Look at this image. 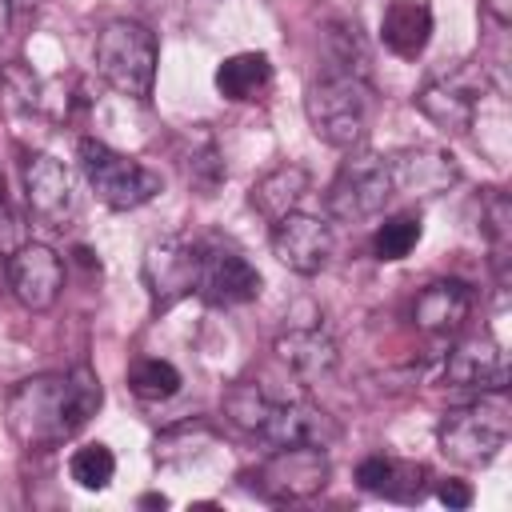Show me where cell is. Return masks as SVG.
Masks as SVG:
<instances>
[{
    "label": "cell",
    "mask_w": 512,
    "mask_h": 512,
    "mask_svg": "<svg viewBox=\"0 0 512 512\" xmlns=\"http://www.w3.org/2000/svg\"><path fill=\"white\" fill-rule=\"evenodd\" d=\"M304 192H308V172H304L300 164H280V168H272L268 176H260V180L252 184L248 204H252L268 224H276L280 216L296 212V204L304 200Z\"/></svg>",
    "instance_id": "21"
},
{
    "label": "cell",
    "mask_w": 512,
    "mask_h": 512,
    "mask_svg": "<svg viewBox=\"0 0 512 512\" xmlns=\"http://www.w3.org/2000/svg\"><path fill=\"white\" fill-rule=\"evenodd\" d=\"M484 236L492 244V260L500 264V276H504V260H508V236H512V204L504 192H492L488 196V208H484Z\"/></svg>",
    "instance_id": "27"
},
{
    "label": "cell",
    "mask_w": 512,
    "mask_h": 512,
    "mask_svg": "<svg viewBox=\"0 0 512 512\" xmlns=\"http://www.w3.org/2000/svg\"><path fill=\"white\" fill-rule=\"evenodd\" d=\"M472 312V288L464 280H432L416 304H412V320L420 332L428 336H452L464 328Z\"/></svg>",
    "instance_id": "17"
},
{
    "label": "cell",
    "mask_w": 512,
    "mask_h": 512,
    "mask_svg": "<svg viewBox=\"0 0 512 512\" xmlns=\"http://www.w3.org/2000/svg\"><path fill=\"white\" fill-rule=\"evenodd\" d=\"M476 96H480V80L472 72H452V76H436L416 92V108L448 136H460L472 128L476 120Z\"/></svg>",
    "instance_id": "13"
},
{
    "label": "cell",
    "mask_w": 512,
    "mask_h": 512,
    "mask_svg": "<svg viewBox=\"0 0 512 512\" xmlns=\"http://www.w3.org/2000/svg\"><path fill=\"white\" fill-rule=\"evenodd\" d=\"M388 168H392V188L408 196H440L460 180L456 160L440 148H404L388 156Z\"/></svg>",
    "instance_id": "16"
},
{
    "label": "cell",
    "mask_w": 512,
    "mask_h": 512,
    "mask_svg": "<svg viewBox=\"0 0 512 512\" xmlns=\"http://www.w3.org/2000/svg\"><path fill=\"white\" fill-rule=\"evenodd\" d=\"M424 236L420 212H396L372 232V256L376 260H404Z\"/></svg>",
    "instance_id": "24"
},
{
    "label": "cell",
    "mask_w": 512,
    "mask_h": 512,
    "mask_svg": "<svg viewBox=\"0 0 512 512\" xmlns=\"http://www.w3.org/2000/svg\"><path fill=\"white\" fill-rule=\"evenodd\" d=\"M100 400V380L88 368L28 376L8 396V432L24 448H56L96 416Z\"/></svg>",
    "instance_id": "1"
},
{
    "label": "cell",
    "mask_w": 512,
    "mask_h": 512,
    "mask_svg": "<svg viewBox=\"0 0 512 512\" xmlns=\"http://www.w3.org/2000/svg\"><path fill=\"white\" fill-rule=\"evenodd\" d=\"M304 112L312 132L332 148H360L372 124V84L360 72L328 68L308 84Z\"/></svg>",
    "instance_id": "3"
},
{
    "label": "cell",
    "mask_w": 512,
    "mask_h": 512,
    "mask_svg": "<svg viewBox=\"0 0 512 512\" xmlns=\"http://www.w3.org/2000/svg\"><path fill=\"white\" fill-rule=\"evenodd\" d=\"M272 80V60L264 52H236L216 68V88L228 100H256Z\"/></svg>",
    "instance_id": "22"
},
{
    "label": "cell",
    "mask_w": 512,
    "mask_h": 512,
    "mask_svg": "<svg viewBox=\"0 0 512 512\" xmlns=\"http://www.w3.org/2000/svg\"><path fill=\"white\" fill-rule=\"evenodd\" d=\"M24 192H28V208L44 220V224H56L64 228V220L76 212V184H72V172L48 156V152H36L24 160Z\"/></svg>",
    "instance_id": "15"
},
{
    "label": "cell",
    "mask_w": 512,
    "mask_h": 512,
    "mask_svg": "<svg viewBox=\"0 0 512 512\" xmlns=\"http://www.w3.org/2000/svg\"><path fill=\"white\" fill-rule=\"evenodd\" d=\"M128 388L140 400H168L180 392V372L160 356H144L128 368Z\"/></svg>",
    "instance_id": "25"
},
{
    "label": "cell",
    "mask_w": 512,
    "mask_h": 512,
    "mask_svg": "<svg viewBox=\"0 0 512 512\" xmlns=\"http://www.w3.org/2000/svg\"><path fill=\"white\" fill-rule=\"evenodd\" d=\"M40 0H12V8H36Z\"/></svg>",
    "instance_id": "33"
},
{
    "label": "cell",
    "mask_w": 512,
    "mask_h": 512,
    "mask_svg": "<svg viewBox=\"0 0 512 512\" xmlns=\"http://www.w3.org/2000/svg\"><path fill=\"white\" fill-rule=\"evenodd\" d=\"M140 280L148 288L152 312H168L172 304H180L184 296L196 292V280H200V244H192L188 236H160V240H152L144 248Z\"/></svg>",
    "instance_id": "8"
},
{
    "label": "cell",
    "mask_w": 512,
    "mask_h": 512,
    "mask_svg": "<svg viewBox=\"0 0 512 512\" xmlns=\"http://www.w3.org/2000/svg\"><path fill=\"white\" fill-rule=\"evenodd\" d=\"M76 156H80V172H84L88 188L96 192V200L108 204V208H116V212L140 208V204H148L160 192V176L152 168H144L140 160L116 152L104 140L84 136Z\"/></svg>",
    "instance_id": "6"
},
{
    "label": "cell",
    "mask_w": 512,
    "mask_h": 512,
    "mask_svg": "<svg viewBox=\"0 0 512 512\" xmlns=\"http://www.w3.org/2000/svg\"><path fill=\"white\" fill-rule=\"evenodd\" d=\"M436 496H440V504H448V508H468V504H472V488H468L464 480H440Z\"/></svg>",
    "instance_id": "29"
},
{
    "label": "cell",
    "mask_w": 512,
    "mask_h": 512,
    "mask_svg": "<svg viewBox=\"0 0 512 512\" xmlns=\"http://www.w3.org/2000/svg\"><path fill=\"white\" fill-rule=\"evenodd\" d=\"M96 72L128 100H148L156 84V36L140 20H108L96 36Z\"/></svg>",
    "instance_id": "5"
},
{
    "label": "cell",
    "mask_w": 512,
    "mask_h": 512,
    "mask_svg": "<svg viewBox=\"0 0 512 512\" xmlns=\"http://www.w3.org/2000/svg\"><path fill=\"white\" fill-rule=\"evenodd\" d=\"M508 432H512V416H508L504 396L484 392L480 400L444 412L436 440H440V452L448 460H456L464 468H480V464H492L500 456V448L508 444Z\"/></svg>",
    "instance_id": "4"
},
{
    "label": "cell",
    "mask_w": 512,
    "mask_h": 512,
    "mask_svg": "<svg viewBox=\"0 0 512 512\" xmlns=\"http://www.w3.org/2000/svg\"><path fill=\"white\" fill-rule=\"evenodd\" d=\"M176 156H180V168H184L188 184H196L200 196H212V192L220 188V180H224V160H220V148H216V140H212L208 132L196 128V132L184 140V148H180Z\"/></svg>",
    "instance_id": "23"
},
{
    "label": "cell",
    "mask_w": 512,
    "mask_h": 512,
    "mask_svg": "<svg viewBox=\"0 0 512 512\" xmlns=\"http://www.w3.org/2000/svg\"><path fill=\"white\" fill-rule=\"evenodd\" d=\"M328 456L320 444H284L272 448V456L248 472L252 488L268 500H308L328 484Z\"/></svg>",
    "instance_id": "9"
},
{
    "label": "cell",
    "mask_w": 512,
    "mask_h": 512,
    "mask_svg": "<svg viewBox=\"0 0 512 512\" xmlns=\"http://www.w3.org/2000/svg\"><path fill=\"white\" fill-rule=\"evenodd\" d=\"M60 288H64V264L48 244L32 240L8 256V292L28 312H48L56 304Z\"/></svg>",
    "instance_id": "11"
},
{
    "label": "cell",
    "mask_w": 512,
    "mask_h": 512,
    "mask_svg": "<svg viewBox=\"0 0 512 512\" xmlns=\"http://www.w3.org/2000/svg\"><path fill=\"white\" fill-rule=\"evenodd\" d=\"M332 228L320 216L308 212H288L272 224V252L284 268L300 272V276H316L324 272V264L332 260Z\"/></svg>",
    "instance_id": "12"
},
{
    "label": "cell",
    "mask_w": 512,
    "mask_h": 512,
    "mask_svg": "<svg viewBox=\"0 0 512 512\" xmlns=\"http://www.w3.org/2000/svg\"><path fill=\"white\" fill-rule=\"evenodd\" d=\"M0 84H4V92H8V100L16 108H36V80L20 64H8L4 76H0Z\"/></svg>",
    "instance_id": "28"
},
{
    "label": "cell",
    "mask_w": 512,
    "mask_h": 512,
    "mask_svg": "<svg viewBox=\"0 0 512 512\" xmlns=\"http://www.w3.org/2000/svg\"><path fill=\"white\" fill-rule=\"evenodd\" d=\"M424 468L412 460H392V456H368L356 468V484L364 492H376L384 500H400V504H416L424 500Z\"/></svg>",
    "instance_id": "20"
},
{
    "label": "cell",
    "mask_w": 512,
    "mask_h": 512,
    "mask_svg": "<svg viewBox=\"0 0 512 512\" xmlns=\"http://www.w3.org/2000/svg\"><path fill=\"white\" fill-rule=\"evenodd\" d=\"M276 356H280L300 380H308V384L328 380L332 368H336V360H340L332 336L320 332V328H292V332H284V336L276 340Z\"/></svg>",
    "instance_id": "19"
},
{
    "label": "cell",
    "mask_w": 512,
    "mask_h": 512,
    "mask_svg": "<svg viewBox=\"0 0 512 512\" xmlns=\"http://www.w3.org/2000/svg\"><path fill=\"white\" fill-rule=\"evenodd\" d=\"M392 196L396 188H392L388 156L368 152V148H348V156L340 160L328 184V212L344 224H356V220L380 216Z\"/></svg>",
    "instance_id": "7"
},
{
    "label": "cell",
    "mask_w": 512,
    "mask_h": 512,
    "mask_svg": "<svg viewBox=\"0 0 512 512\" xmlns=\"http://www.w3.org/2000/svg\"><path fill=\"white\" fill-rule=\"evenodd\" d=\"M444 384L464 392H504L508 384V360L492 336H468L460 340L444 360Z\"/></svg>",
    "instance_id": "14"
},
{
    "label": "cell",
    "mask_w": 512,
    "mask_h": 512,
    "mask_svg": "<svg viewBox=\"0 0 512 512\" xmlns=\"http://www.w3.org/2000/svg\"><path fill=\"white\" fill-rule=\"evenodd\" d=\"M224 416L248 432V436H260L268 448H284V444H320L336 436L332 420L304 404V400H276L268 396L260 384H232L228 396H224Z\"/></svg>",
    "instance_id": "2"
},
{
    "label": "cell",
    "mask_w": 512,
    "mask_h": 512,
    "mask_svg": "<svg viewBox=\"0 0 512 512\" xmlns=\"http://www.w3.org/2000/svg\"><path fill=\"white\" fill-rule=\"evenodd\" d=\"M68 472H72V480H76L80 488L100 492V488H108L112 476H116V456H112L108 444H84V448L72 452Z\"/></svg>",
    "instance_id": "26"
},
{
    "label": "cell",
    "mask_w": 512,
    "mask_h": 512,
    "mask_svg": "<svg viewBox=\"0 0 512 512\" xmlns=\"http://www.w3.org/2000/svg\"><path fill=\"white\" fill-rule=\"evenodd\" d=\"M140 504H144V508H164V504H168V500H164V496H144V500H140Z\"/></svg>",
    "instance_id": "31"
},
{
    "label": "cell",
    "mask_w": 512,
    "mask_h": 512,
    "mask_svg": "<svg viewBox=\"0 0 512 512\" xmlns=\"http://www.w3.org/2000/svg\"><path fill=\"white\" fill-rule=\"evenodd\" d=\"M380 40L392 56L416 60L432 40V8L424 0H392L380 16Z\"/></svg>",
    "instance_id": "18"
},
{
    "label": "cell",
    "mask_w": 512,
    "mask_h": 512,
    "mask_svg": "<svg viewBox=\"0 0 512 512\" xmlns=\"http://www.w3.org/2000/svg\"><path fill=\"white\" fill-rule=\"evenodd\" d=\"M4 284H8V256L0 252V288H4Z\"/></svg>",
    "instance_id": "32"
},
{
    "label": "cell",
    "mask_w": 512,
    "mask_h": 512,
    "mask_svg": "<svg viewBox=\"0 0 512 512\" xmlns=\"http://www.w3.org/2000/svg\"><path fill=\"white\" fill-rule=\"evenodd\" d=\"M260 272L248 264L244 252L228 248V244H200V280H196V296L216 304V308H232V304H248L260 296Z\"/></svg>",
    "instance_id": "10"
},
{
    "label": "cell",
    "mask_w": 512,
    "mask_h": 512,
    "mask_svg": "<svg viewBox=\"0 0 512 512\" xmlns=\"http://www.w3.org/2000/svg\"><path fill=\"white\" fill-rule=\"evenodd\" d=\"M12 12H16V8H12V0H0V40L12 32Z\"/></svg>",
    "instance_id": "30"
}]
</instances>
